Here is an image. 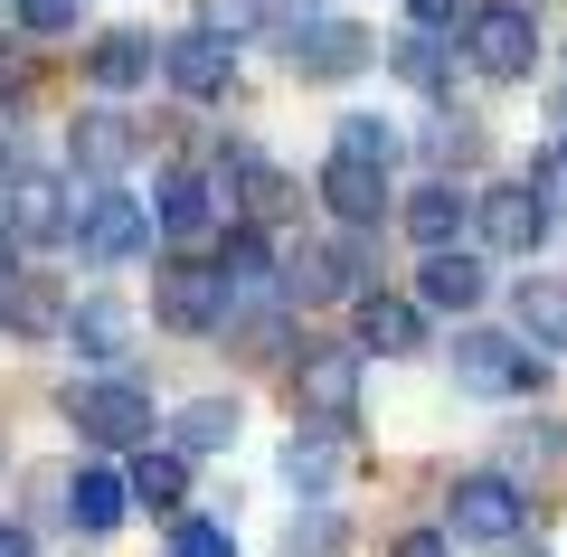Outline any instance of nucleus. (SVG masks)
Wrapping results in <instances>:
<instances>
[{"label": "nucleus", "mask_w": 567, "mask_h": 557, "mask_svg": "<svg viewBox=\"0 0 567 557\" xmlns=\"http://www.w3.org/2000/svg\"><path fill=\"white\" fill-rule=\"evenodd\" d=\"M227 293H237V283L218 275V256H181V265H162V283H152V312H162L171 331H218Z\"/></svg>", "instance_id": "8"}, {"label": "nucleus", "mask_w": 567, "mask_h": 557, "mask_svg": "<svg viewBox=\"0 0 567 557\" xmlns=\"http://www.w3.org/2000/svg\"><path fill=\"white\" fill-rule=\"evenodd\" d=\"M10 10H20V29H29V39H66L85 0H10Z\"/></svg>", "instance_id": "30"}, {"label": "nucleus", "mask_w": 567, "mask_h": 557, "mask_svg": "<svg viewBox=\"0 0 567 557\" xmlns=\"http://www.w3.org/2000/svg\"><path fill=\"white\" fill-rule=\"evenodd\" d=\"M208 218H218V189H208L199 171H162V189H152V227L181 237V246H199Z\"/></svg>", "instance_id": "14"}, {"label": "nucleus", "mask_w": 567, "mask_h": 557, "mask_svg": "<svg viewBox=\"0 0 567 557\" xmlns=\"http://www.w3.org/2000/svg\"><path fill=\"white\" fill-rule=\"evenodd\" d=\"M237 189H246V218H256V227H284V218H293V179H284L265 152H237Z\"/></svg>", "instance_id": "26"}, {"label": "nucleus", "mask_w": 567, "mask_h": 557, "mask_svg": "<svg viewBox=\"0 0 567 557\" xmlns=\"http://www.w3.org/2000/svg\"><path fill=\"white\" fill-rule=\"evenodd\" d=\"M322 208L350 227V237H360V227H379V218H388V179H379V171H360V161H331V171H322Z\"/></svg>", "instance_id": "16"}, {"label": "nucleus", "mask_w": 567, "mask_h": 557, "mask_svg": "<svg viewBox=\"0 0 567 557\" xmlns=\"http://www.w3.org/2000/svg\"><path fill=\"white\" fill-rule=\"evenodd\" d=\"M425 340V321H416V302H398V293H360V340L350 350H379V359H406Z\"/></svg>", "instance_id": "18"}, {"label": "nucleus", "mask_w": 567, "mask_h": 557, "mask_svg": "<svg viewBox=\"0 0 567 557\" xmlns=\"http://www.w3.org/2000/svg\"><path fill=\"white\" fill-rule=\"evenodd\" d=\"M483 293H492V275H483L473 256H454V246H445V256H425V302H445V312H473Z\"/></svg>", "instance_id": "27"}, {"label": "nucleus", "mask_w": 567, "mask_h": 557, "mask_svg": "<svg viewBox=\"0 0 567 557\" xmlns=\"http://www.w3.org/2000/svg\"><path fill=\"white\" fill-rule=\"evenodd\" d=\"M360 283H369V246L360 237H331V246H303V256L284 265L275 293L284 302H331V293H360Z\"/></svg>", "instance_id": "10"}, {"label": "nucleus", "mask_w": 567, "mask_h": 557, "mask_svg": "<svg viewBox=\"0 0 567 557\" xmlns=\"http://www.w3.org/2000/svg\"><path fill=\"white\" fill-rule=\"evenodd\" d=\"M406 237H416L425 256H445V246L464 237V199H454V179H425L416 199H406Z\"/></svg>", "instance_id": "22"}, {"label": "nucleus", "mask_w": 567, "mask_h": 557, "mask_svg": "<svg viewBox=\"0 0 567 557\" xmlns=\"http://www.w3.org/2000/svg\"><path fill=\"white\" fill-rule=\"evenodd\" d=\"M66 237H76V256H95V265H133L142 246H152V208H142L123 179H85Z\"/></svg>", "instance_id": "1"}, {"label": "nucleus", "mask_w": 567, "mask_h": 557, "mask_svg": "<svg viewBox=\"0 0 567 557\" xmlns=\"http://www.w3.org/2000/svg\"><path fill=\"white\" fill-rule=\"evenodd\" d=\"M0 557H39V548H29V529H0Z\"/></svg>", "instance_id": "38"}, {"label": "nucleus", "mask_w": 567, "mask_h": 557, "mask_svg": "<svg viewBox=\"0 0 567 557\" xmlns=\"http://www.w3.org/2000/svg\"><path fill=\"white\" fill-rule=\"evenodd\" d=\"M331 161H360V171H388V161H398V133H388L379 114H350L341 123V152Z\"/></svg>", "instance_id": "29"}, {"label": "nucleus", "mask_w": 567, "mask_h": 557, "mask_svg": "<svg viewBox=\"0 0 567 557\" xmlns=\"http://www.w3.org/2000/svg\"><path fill=\"white\" fill-rule=\"evenodd\" d=\"M464 58L492 85H520L539 66V20H529L520 0H483V10H464Z\"/></svg>", "instance_id": "4"}, {"label": "nucleus", "mask_w": 567, "mask_h": 557, "mask_svg": "<svg viewBox=\"0 0 567 557\" xmlns=\"http://www.w3.org/2000/svg\"><path fill=\"white\" fill-rule=\"evenodd\" d=\"M171 557H237V538H227L218 519H181V529H171Z\"/></svg>", "instance_id": "31"}, {"label": "nucleus", "mask_w": 567, "mask_h": 557, "mask_svg": "<svg viewBox=\"0 0 567 557\" xmlns=\"http://www.w3.org/2000/svg\"><path fill=\"white\" fill-rule=\"evenodd\" d=\"M293 406H303L312 425H350L360 416V350H350V340H312V350L293 359Z\"/></svg>", "instance_id": "6"}, {"label": "nucleus", "mask_w": 567, "mask_h": 557, "mask_svg": "<svg viewBox=\"0 0 567 557\" xmlns=\"http://www.w3.org/2000/svg\"><path fill=\"white\" fill-rule=\"evenodd\" d=\"M237 444V398H189L171 416V454H227Z\"/></svg>", "instance_id": "20"}, {"label": "nucleus", "mask_w": 567, "mask_h": 557, "mask_svg": "<svg viewBox=\"0 0 567 557\" xmlns=\"http://www.w3.org/2000/svg\"><path fill=\"white\" fill-rule=\"evenodd\" d=\"M341 519H331V510H312V519H293V557H331V548H341Z\"/></svg>", "instance_id": "33"}, {"label": "nucleus", "mask_w": 567, "mask_h": 557, "mask_svg": "<svg viewBox=\"0 0 567 557\" xmlns=\"http://www.w3.org/2000/svg\"><path fill=\"white\" fill-rule=\"evenodd\" d=\"M454 379L473 398H520V388H548V350H529L520 331H454Z\"/></svg>", "instance_id": "2"}, {"label": "nucleus", "mask_w": 567, "mask_h": 557, "mask_svg": "<svg viewBox=\"0 0 567 557\" xmlns=\"http://www.w3.org/2000/svg\"><path fill=\"white\" fill-rule=\"evenodd\" d=\"M539 208H567V142L539 161Z\"/></svg>", "instance_id": "34"}, {"label": "nucleus", "mask_w": 567, "mask_h": 557, "mask_svg": "<svg viewBox=\"0 0 567 557\" xmlns=\"http://www.w3.org/2000/svg\"><path fill=\"white\" fill-rule=\"evenodd\" d=\"M284 29V58H293V76H360L369 66V29L360 20H312V10H293V20H275Z\"/></svg>", "instance_id": "7"}, {"label": "nucleus", "mask_w": 567, "mask_h": 557, "mask_svg": "<svg viewBox=\"0 0 567 557\" xmlns=\"http://www.w3.org/2000/svg\"><path fill=\"white\" fill-rule=\"evenodd\" d=\"M529 529V492L511 473H464L445 501V538H473V548H511Z\"/></svg>", "instance_id": "3"}, {"label": "nucleus", "mask_w": 567, "mask_h": 557, "mask_svg": "<svg viewBox=\"0 0 567 557\" xmlns=\"http://www.w3.org/2000/svg\"><path fill=\"white\" fill-rule=\"evenodd\" d=\"M284 482H293L303 501H322L331 482H341V444H331V435H293V444H284Z\"/></svg>", "instance_id": "28"}, {"label": "nucleus", "mask_w": 567, "mask_h": 557, "mask_svg": "<svg viewBox=\"0 0 567 557\" xmlns=\"http://www.w3.org/2000/svg\"><path fill=\"white\" fill-rule=\"evenodd\" d=\"M0 331H20V340L66 331V293H58V283H39V275H10V283H0Z\"/></svg>", "instance_id": "17"}, {"label": "nucleus", "mask_w": 567, "mask_h": 557, "mask_svg": "<svg viewBox=\"0 0 567 557\" xmlns=\"http://www.w3.org/2000/svg\"><path fill=\"white\" fill-rule=\"evenodd\" d=\"M398 557H454V538H445V529H406Z\"/></svg>", "instance_id": "36"}, {"label": "nucleus", "mask_w": 567, "mask_h": 557, "mask_svg": "<svg viewBox=\"0 0 567 557\" xmlns=\"http://www.w3.org/2000/svg\"><path fill=\"white\" fill-rule=\"evenodd\" d=\"M558 123H567V95H558Z\"/></svg>", "instance_id": "39"}, {"label": "nucleus", "mask_w": 567, "mask_h": 557, "mask_svg": "<svg viewBox=\"0 0 567 557\" xmlns=\"http://www.w3.org/2000/svg\"><path fill=\"white\" fill-rule=\"evenodd\" d=\"M256 20H265V0H208V20H199V29H208V39H227V48H237V39H246Z\"/></svg>", "instance_id": "32"}, {"label": "nucleus", "mask_w": 567, "mask_h": 557, "mask_svg": "<svg viewBox=\"0 0 567 557\" xmlns=\"http://www.w3.org/2000/svg\"><path fill=\"white\" fill-rule=\"evenodd\" d=\"M162 66H171V85H181L189 104H218V95H227V76H237V48L208 39V29H189V39H171V48H162Z\"/></svg>", "instance_id": "13"}, {"label": "nucleus", "mask_w": 567, "mask_h": 557, "mask_svg": "<svg viewBox=\"0 0 567 557\" xmlns=\"http://www.w3.org/2000/svg\"><path fill=\"white\" fill-rule=\"evenodd\" d=\"M123 501H142V510H181V501H189V454H152V444H142L133 473H123Z\"/></svg>", "instance_id": "19"}, {"label": "nucleus", "mask_w": 567, "mask_h": 557, "mask_svg": "<svg viewBox=\"0 0 567 557\" xmlns=\"http://www.w3.org/2000/svg\"><path fill=\"white\" fill-rule=\"evenodd\" d=\"M66 340H76L85 359H104V369H114V359L133 350V302H114V293H85V302H66Z\"/></svg>", "instance_id": "15"}, {"label": "nucleus", "mask_w": 567, "mask_h": 557, "mask_svg": "<svg viewBox=\"0 0 567 557\" xmlns=\"http://www.w3.org/2000/svg\"><path fill=\"white\" fill-rule=\"evenodd\" d=\"M123 510H133V501H123V473H104V463H85V473L66 482V519H76L85 538H104Z\"/></svg>", "instance_id": "21"}, {"label": "nucleus", "mask_w": 567, "mask_h": 557, "mask_svg": "<svg viewBox=\"0 0 567 557\" xmlns=\"http://www.w3.org/2000/svg\"><path fill=\"white\" fill-rule=\"evenodd\" d=\"M142 152V123L114 114V104H95V114H76V133H66V161H76V179H123Z\"/></svg>", "instance_id": "11"}, {"label": "nucleus", "mask_w": 567, "mask_h": 557, "mask_svg": "<svg viewBox=\"0 0 567 557\" xmlns=\"http://www.w3.org/2000/svg\"><path fill=\"white\" fill-rule=\"evenodd\" d=\"M473 218H483V246H492V256H529V246L548 237V208H539V189H529V179L483 189V208H473Z\"/></svg>", "instance_id": "12"}, {"label": "nucleus", "mask_w": 567, "mask_h": 557, "mask_svg": "<svg viewBox=\"0 0 567 557\" xmlns=\"http://www.w3.org/2000/svg\"><path fill=\"white\" fill-rule=\"evenodd\" d=\"M66 425L104 454H142L152 444V398L133 379H95V388H66Z\"/></svg>", "instance_id": "5"}, {"label": "nucleus", "mask_w": 567, "mask_h": 557, "mask_svg": "<svg viewBox=\"0 0 567 557\" xmlns=\"http://www.w3.org/2000/svg\"><path fill=\"white\" fill-rule=\"evenodd\" d=\"M10 246H66V218H76V189L48 171H10Z\"/></svg>", "instance_id": "9"}, {"label": "nucleus", "mask_w": 567, "mask_h": 557, "mask_svg": "<svg viewBox=\"0 0 567 557\" xmlns=\"http://www.w3.org/2000/svg\"><path fill=\"white\" fill-rule=\"evenodd\" d=\"M85 76H95L104 95H133V85L152 76V39H142V29H114V39H95V58H85Z\"/></svg>", "instance_id": "25"}, {"label": "nucleus", "mask_w": 567, "mask_h": 557, "mask_svg": "<svg viewBox=\"0 0 567 557\" xmlns=\"http://www.w3.org/2000/svg\"><path fill=\"white\" fill-rule=\"evenodd\" d=\"M464 10H473V0H406V20H416V29H454Z\"/></svg>", "instance_id": "35"}, {"label": "nucleus", "mask_w": 567, "mask_h": 557, "mask_svg": "<svg viewBox=\"0 0 567 557\" xmlns=\"http://www.w3.org/2000/svg\"><path fill=\"white\" fill-rule=\"evenodd\" d=\"M0 95H29V58H0Z\"/></svg>", "instance_id": "37"}, {"label": "nucleus", "mask_w": 567, "mask_h": 557, "mask_svg": "<svg viewBox=\"0 0 567 557\" xmlns=\"http://www.w3.org/2000/svg\"><path fill=\"white\" fill-rule=\"evenodd\" d=\"M445 39H454V29H406L388 66H398L416 95H445V85H454V48H445Z\"/></svg>", "instance_id": "24"}, {"label": "nucleus", "mask_w": 567, "mask_h": 557, "mask_svg": "<svg viewBox=\"0 0 567 557\" xmlns=\"http://www.w3.org/2000/svg\"><path fill=\"white\" fill-rule=\"evenodd\" d=\"M511 321H520V340H529V350L567 340V283H548V275H520V293H511Z\"/></svg>", "instance_id": "23"}]
</instances>
